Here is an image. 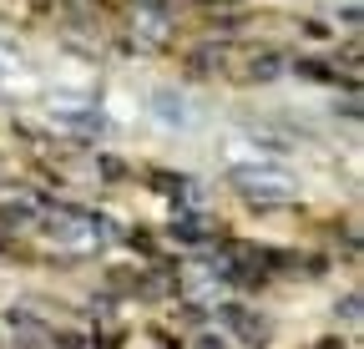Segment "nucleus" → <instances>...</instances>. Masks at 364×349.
I'll return each mask as SVG.
<instances>
[{"label":"nucleus","instance_id":"1","mask_svg":"<svg viewBox=\"0 0 364 349\" xmlns=\"http://www.w3.org/2000/svg\"><path fill=\"white\" fill-rule=\"evenodd\" d=\"M228 183H233V193L248 198V203H289V198L304 193V183L294 178L284 162H273V157H243V162H233V167H228Z\"/></svg>","mask_w":364,"mask_h":349},{"label":"nucleus","instance_id":"2","mask_svg":"<svg viewBox=\"0 0 364 349\" xmlns=\"http://www.w3.org/2000/svg\"><path fill=\"white\" fill-rule=\"evenodd\" d=\"M46 117H51V127H61V132H71V137H107L102 107H91L81 97H56Z\"/></svg>","mask_w":364,"mask_h":349},{"label":"nucleus","instance_id":"3","mask_svg":"<svg viewBox=\"0 0 364 349\" xmlns=\"http://www.w3.org/2000/svg\"><path fill=\"white\" fill-rule=\"evenodd\" d=\"M147 112H152V122L167 127V132H193V127H198L193 97L177 92V86H152V92H147Z\"/></svg>","mask_w":364,"mask_h":349},{"label":"nucleus","instance_id":"4","mask_svg":"<svg viewBox=\"0 0 364 349\" xmlns=\"http://www.w3.org/2000/svg\"><path fill=\"white\" fill-rule=\"evenodd\" d=\"M279 76H284V56L279 51H263V56L248 61V81H279Z\"/></svg>","mask_w":364,"mask_h":349},{"label":"nucleus","instance_id":"5","mask_svg":"<svg viewBox=\"0 0 364 349\" xmlns=\"http://www.w3.org/2000/svg\"><path fill=\"white\" fill-rule=\"evenodd\" d=\"M0 76H6V81H16V76H21V56L6 46V41H0Z\"/></svg>","mask_w":364,"mask_h":349}]
</instances>
